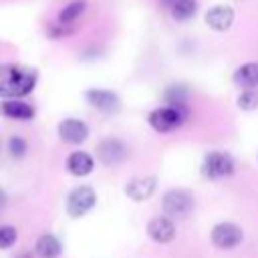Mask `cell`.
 Instances as JSON below:
<instances>
[{
	"label": "cell",
	"mask_w": 258,
	"mask_h": 258,
	"mask_svg": "<svg viewBox=\"0 0 258 258\" xmlns=\"http://www.w3.org/2000/svg\"><path fill=\"white\" fill-rule=\"evenodd\" d=\"M58 137L64 143L79 145L89 137V127L81 119H62L58 123Z\"/></svg>",
	"instance_id": "8"
},
{
	"label": "cell",
	"mask_w": 258,
	"mask_h": 258,
	"mask_svg": "<svg viewBox=\"0 0 258 258\" xmlns=\"http://www.w3.org/2000/svg\"><path fill=\"white\" fill-rule=\"evenodd\" d=\"M147 234L159 244H169L175 238V224L169 216H155L147 224Z\"/></svg>",
	"instance_id": "7"
},
{
	"label": "cell",
	"mask_w": 258,
	"mask_h": 258,
	"mask_svg": "<svg viewBox=\"0 0 258 258\" xmlns=\"http://www.w3.org/2000/svg\"><path fill=\"white\" fill-rule=\"evenodd\" d=\"M163 210L167 216L173 218H185L194 210V196L187 189H169L163 196Z\"/></svg>",
	"instance_id": "5"
},
{
	"label": "cell",
	"mask_w": 258,
	"mask_h": 258,
	"mask_svg": "<svg viewBox=\"0 0 258 258\" xmlns=\"http://www.w3.org/2000/svg\"><path fill=\"white\" fill-rule=\"evenodd\" d=\"M234 83L242 89H258V62H246L234 71Z\"/></svg>",
	"instance_id": "15"
},
{
	"label": "cell",
	"mask_w": 258,
	"mask_h": 258,
	"mask_svg": "<svg viewBox=\"0 0 258 258\" xmlns=\"http://www.w3.org/2000/svg\"><path fill=\"white\" fill-rule=\"evenodd\" d=\"M234 173V159L224 151H210L202 161V175L206 179H224Z\"/></svg>",
	"instance_id": "3"
},
{
	"label": "cell",
	"mask_w": 258,
	"mask_h": 258,
	"mask_svg": "<svg viewBox=\"0 0 258 258\" xmlns=\"http://www.w3.org/2000/svg\"><path fill=\"white\" fill-rule=\"evenodd\" d=\"M189 109L187 105H165V107H157L149 113V125L157 131V133H171L175 129H179L183 125V121L187 119Z\"/></svg>",
	"instance_id": "2"
},
{
	"label": "cell",
	"mask_w": 258,
	"mask_h": 258,
	"mask_svg": "<svg viewBox=\"0 0 258 258\" xmlns=\"http://www.w3.org/2000/svg\"><path fill=\"white\" fill-rule=\"evenodd\" d=\"M175 0H161V4H165V6H171Z\"/></svg>",
	"instance_id": "23"
},
{
	"label": "cell",
	"mask_w": 258,
	"mask_h": 258,
	"mask_svg": "<svg viewBox=\"0 0 258 258\" xmlns=\"http://www.w3.org/2000/svg\"><path fill=\"white\" fill-rule=\"evenodd\" d=\"M8 153L14 157V159H20V157H24V153H26V141L22 139V137H10L8 139Z\"/></svg>",
	"instance_id": "22"
},
{
	"label": "cell",
	"mask_w": 258,
	"mask_h": 258,
	"mask_svg": "<svg viewBox=\"0 0 258 258\" xmlns=\"http://www.w3.org/2000/svg\"><path fill=\"white\" fill-rule=\"evenodd\" d=\"M16 228L14 226H0V250H8L16 242Z\"/></svg>",
	"instance_id": "21"
},
{
	"label": "cell",
	"mask_w": 258,
	"mask_h": 258,
	"mask_svg": "<svg viewBox=\"0 0 258 258\" xmlns=\"http://www.w3.org/2000/svg\"><path fill=\"white\" fill-rule=\"evenodd\" d=\"M236 103L242 111H256L258 109V89H244Z\"/></svg>",
	"instance_id": "19"
},
{
	"label": "cell",
	"mask_w": 258,
	"mask_h": 258,
	"mask_svg": "<svg viewBox=\"0 0 258 258\" xmlns=\"http://www.w3.org/2000/svg\"><path fill=\"white\" fill-rule=\"evenodd\" d=\"M85 8H87V2H85V0H75V2L67 4V6L58 12V24H62V26L73 24V22L85 12Z\"/></svg>",
	"instance_id": "18"
},
{
	"label": "cell",
	"mask_w": 258,
	"mask_h": 258,
	"mask_svg": "<svg viewBox=\"0 0 258 258\" xmlns=\"http://www.w3.org/2000/svg\"><path fill=\"white\" fill-rule=\"evenodd\" d=\"M244 238V232L232 224V222H222V224H216L214 230H212V244L220 250H232L236 248Z\"/></svg>",
	"instance_id": "6"
},
{
	"label": "cell",
	"mask_w": 258,
	"mask_h": 258,
	"mask_svg": "<svg viewBox=\"0 0 258 258\" xmlns=\"http://www.w3.org/2000/svg\"><path fill=\"white\" fill-rule=\"evenodd\" d=\"M85 99L91 107H95L103 113H113L119 107V97L107 89H89V91H85Z\"/></svg>",
	"instance_id": "9"
},
{
	"label": "cell",
	"mask_w": 258,
	"mask_h": 258,
	"mask_svg": "<svg viewBox=\"0 0 258 258\" xmlns=\"http://www.w3.org/2000/svg\"><path fill=\"white\" fill-rule=\"evenodd\" d=\"M125 153H127L125 143L119 141V139H113V137L103 139V141L99 143V147H97V157H99L105 165L123 161V159H125Z\"/></svg>",
	"instance_id": "11"
},
{
	"label": "cell",
	"mask_w": 258,
	"mask_h": 258,
	"mask_svg": "<svg viewBox=\"0 0 258 258\" xmlns=\"http://www.w3.org/2000/svg\"><path fill=\"white\" fill-rule=\"evenodd\" d=\"M93 167H95V161L87 151L79 149V151L69 153V157H67V169H69V173H73L77 177H83V175L91 173Z\"/></svg>",
	"instance_id": "13"
},
{
	"label": "cell",
	"mask_w": 258,
	"mask_h": 258,
	"mask_svg": "<svg viewBox=\"0 0 258 258\" xmlns=\"http://www.w3.org/2000/svg\"><path fill=\"white\" fill-rule=\"evenodd\" d=\"M169 10H171V16H173L177 22H185V20H189V18L196 16V12H198V2H196V0H175V2L169 6Z\"/></svg>",
	"instance_id": "17"
},
{
	"label": "cell",
	"mask_w": 258,
	"mask_h": 258,
	"mask_svg": "<svg viewBox=\"0 0 258 258\" xmlns=\"http://www.w3.org/2000/svg\"><path fill=\"white\" fill-rule=\"evenodd\" d=\"M234 22V10L230 6H224V4H216L212 6L208 12H206V24L216 30V32H224L232 26Z\"/></svg>",
	"instance_id": "10"
},
{
	"label": "cell",
	"mask_w": 258,
	"mask_h": 258,
	"mask_svg": "<svg viewBox=\"0 0 258 258\" xmlns=\"http://www.w3.org/2000/svg\"><path fill=\"white\" fill-rule=\"evenodd\" d=\"M97 204V194L91 185H77L71 189L67 198V214L71 218H81L85 216L93 206Z\"/></svg>",
	"instance_id": "4"
},
{
	"label": "cell",
	"mask_w": 258,
	"mask_h": 258,
	"mask_svg": "<svg viewBox=\"0 0 258 258\" xmlns=\"http://www.w3.org/2000/svg\"><path fill=\"white\" fill-rule=\"evenodd\" d=\"M185 97H187V91H185V87H181V85L169 87L167 93H165L167 105H185Z\"/></svg>",
	"instance_id": "20"
},
{
	"label": "cell",
	"mask_w": 258,
	"mask_h": 258,
	"mask_svg": "<svg viewBox=\"0 0 258 258\" xmlns=\"http://www.w3.org/2000/svg\"><path fill=\"white\" fill-rule=\"evenodd\" d=\"M0 113L8 119L16 121H30L34 117V107L20 99H2L0 101Z\"/></svg>",
	"instance_id": "12"
},
{
	"label": "cell",
	"mask_w": 258,
	"mask_h": 258,
	"mask_svg": "<svg viewBox=\"0 0 258 258\" xmlns=\"http://www.w3.org/2000/svg\"><path fill=\"white\" fill-rule=\"evenodd\" d=\"M36 256L38 258H58L60 252H62V246H60V240L52 234H42L38 240H36Z\"/></svg>",
	"instance_id": "16"
},
{
	"label": "cell",
	"mask_w": 258,
	"mask_h": 258,
	"mask_svg": "<svg viewBox=\"0 0 258 258\" xmlns=\"http://www.w3.org/2000/svg\"><path fill=\"white\" fill-rule=\"evenodd\" d=\"M155 185H157L155 177H135V179H131V181L125 185V194H127L131 200L141 202V200L151 198V194L155 191Z\"/></svg>",
	"instance_id": "14"
},
{
	"label": "cell",
	"mask_w": 258,
	"mask_h": 258,
	"mask_svg": "<svg viewBox=\"0 0 258 258\" xmlns=\"http://www.w3.org/2000/svg\"><path fill=\"white\" fill-rule=\"evenodd\" d=\"M36 71L20 64H0V97L20 99L36 87Z\"/></svg>",
	"instance_id": "1"
}]
</instances>
